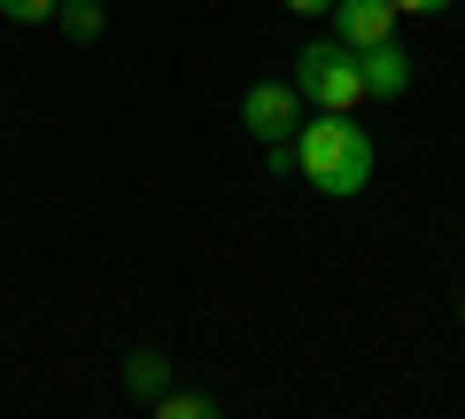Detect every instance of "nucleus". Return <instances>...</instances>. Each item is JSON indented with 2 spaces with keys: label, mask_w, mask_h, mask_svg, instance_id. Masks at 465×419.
<instances>
[{
  "label": "nucleus",
  "mask_w": 465,
  "mask_h": 419,
  "mask_svg": "<svg viewBox=\"0 0 465 419\" xmlns=\"http://www.w3.org/2000/svg\"><path fill=\"white\" fill-rule=\"evenodd\" d=\"M357 70H365V101H403V94H411V55H403L396 39L357 47Z\"/></svg>",
  "instance_id": "20e7f679"
},
{
  "label": "nucleus",
  "mask_w": 465,
  "mask_h": 419,
  "mask_svg": "<svg viewBox=\"0 0 465 419\" xmlns=\"http://www.w3.org/2000/svg\"><path fill=\"white\" fill-rule=\"evenodd\" d=\"M458 319H465V311H458Z\"/></svg>",
  "instance_id": "f8f14e48"
},
{
  "label": "nucleus",
  "mask_w": 465,
  "mask_h": 419,
  "mask_svg": "<svg viewBox=\"0 0 465 419\" xmlns=\"http://www.w3.org/2000/svg\"><path fill=\"white\" fill-rule=\"evenodd\" d=\"M124 388H133L140 404H155V396H163V388H171V365H163V357H155V350H140L133 365H124Z\"/></svg>",
  "instance_id": "423d86ee"
},
{
  "label": "nucleus",
  "mask_w": 465,
  "mask_h": 419,
  "mask_svg": "<svg viewBox=\"0 0 465 419\" xmlns=\"http://www.w3.org/2000/svg\"><path fill=\"white\" fill-rule=\"evenodd\" d=\"M450 0H396V16H442Z\"/></svg>",
  "instance_id": "9d476101"
},
{
  "label": "nucleus",
  "mask_w": 465,
  "mask_h": 419,
  "mask_svg": "<svg viewBox=\"0 0 465 419\" xmlns=\"http://www.w3.org/2000/svg\"><path fill=\"white\" fill-rule=\"evenodd\" d=\"M302 125V94H295V78H256L249 94H241V133H256L272 148V140H287Z\"/></svg>",
  "instance_id": "7ed1b4c3"
},
{
  "label": "nucleus",
  "mask_w": 465,
  "mask_h": 419,
  "mask_svg": "<svg viewBox=\"0 0 465 419\" xmlns=\"http://www.w3.org/2000/svg\"><path fill=\"white\" fill-rule=\"evenodd\" d=\"M295 94L311 109H357L365 101V70H357V47L349 39H311L295 55Z\"/></svg>",
  "instance_id": "f03ea898"
},
{
  "label": "nucleus",
  "mask_w": 465,
  "mask_h": 419,
  "mask_svg": "<svg viewBox=\"0 0 465 419\" xmlns=\"http://www.w3.org/2000/svg\"><path fill=\"white\" fill-rule=\"evenodd\" d=\"M54 24H63V32L78 39V47H85V39H101V24H109V8H101V0H63V8H54Z\"/></svg>",
  "instance_id": "0eeeda50"
},
{
  "label": "nucleus",
  "mask_w": 465,
  "mask_h": 419,
  "mask_svg": "<svg viewBox=\"0 0 465 419\" xmlns=\"http://www.w3.org/2000/svg\"><path fill=\"white\" fill-rule=\"evenodd\" d=\"M54 8H63V0H0L8 24H54Z\"/></svg>",
  "instance_id": "1a4fd4ad"
},
{
  "label": "nucleus",
  "mask_w": 465,
  "mask_h": 419,
  "mask_svg": "<svg viewBox=\"0 0 465 419\" xmlns=\"http://www.w3.org/2000/svg\"><path fill=\"white\" fill-rule=\"evenodd\" d=\"M287 8H295V16H326L333 0H287Z\"/></svg>",
  "instance_id": "9b49d317"
},
{
  "label": "nucleus",
  "mask_w": 465,
  "mask_h": 419,
  "mask_svg": "<svg viewBox=\"0 0 465 419\" xmlns=\"http://www.w3.org/2000/svg\"><path fill=\"white\" fill-rule=\"evenodd\" d=\"M295 171L333 202L365 195L372 186V133H357L349 109H318V117L295 125Z\"/></svg>",
  "instance_id": "f257e3e1"
},
{
  "label": "nucleus",
  "mask_w": 465,
  "mask_h": 419,
  "mask_svg": "<svg viewBox=\"0 0 465 419\" xmlns=\"http://www.w3.org/2000/svg\"><path fill=\"white\" fill-rule=\"evenodd\" d=\"M333 39L349 47H372V39H396V0H333Z\"/></svg>",
  "instance_id": "39448f33"
},
{
  "label": "nucleus",
  "mask_w": 465,
  "mask_h": 419,
  "mask_svg": "<svg viewBox=\"0 0 465 419\" xmlns=\"http://www.w3.org/2000/svg\"><path fill=\"white\" fill-rule=\"evenodd\" d=\"M155 412H163V419H217V396H210V388H163Z\"/></svg>",
  "instance_id": "6e6552de"
}]
</instances>
